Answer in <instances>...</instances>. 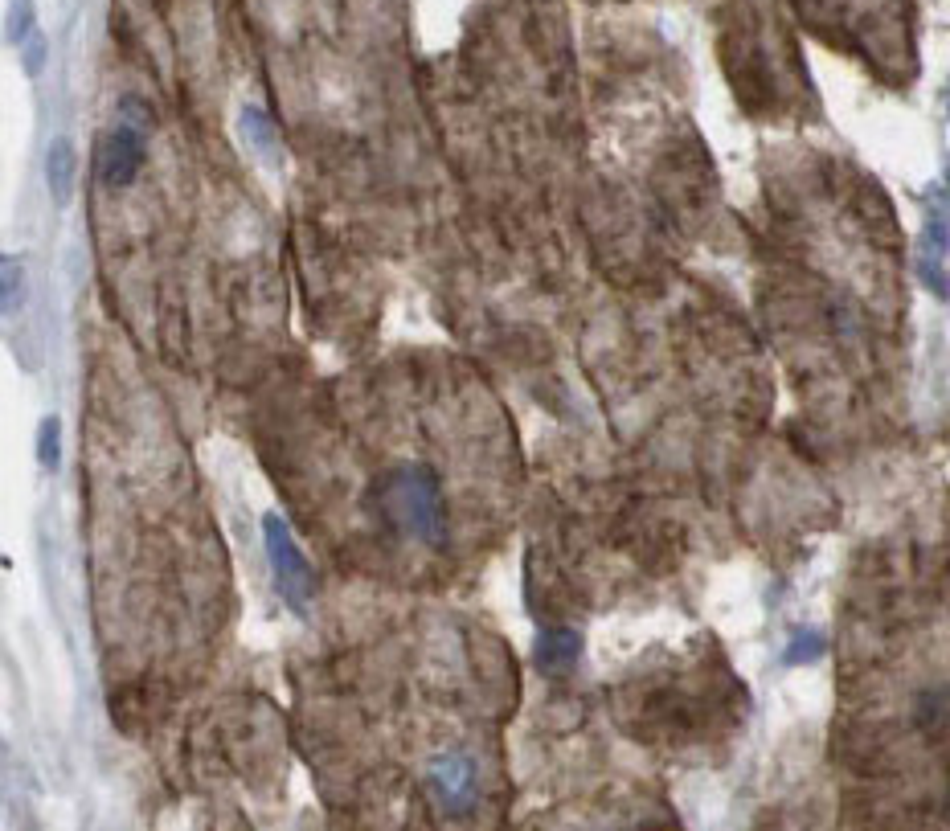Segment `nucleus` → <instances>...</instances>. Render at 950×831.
I'll list each match as a JSON object with an SVG mask.
<instances>
[{
  "label": "nucleus",
  "mask_w": 950,
  "mask_h": 831,
  "mask_svg": "<svg viewBox=\"0 0 950 831\" xmlns=\"http://www.w3.org/2000/svg\"><path fill=\"white\" fill-rule=\"evenodd\" d=\"M381 508L398 529L422 545H439L447 524H443V492H439V475L422 467V463H406L394 467L381 479Z\"/></svg>",
  "instance_id": "nucleus-1"
},
{
  "label": "nucleus",
  "mask_w": 950,
  "mask_h": 831,
  "mask_svg": "<svg viewBox=\"0 0 950 831\" xmlns=\"http://www.w3.org/2000/svg\"><path fill=\"white\" fill-rule=\"evenodd\" d=\"M263 545H267V557H271V570H275V586L283 594V602L295 610V615H304L308 610V598H312V565L308 557L299 553L287 520L279 512H267L263 516Z\"/></svg>",
  "instance_id": "nucleus-2"
},
{
  "label": "nucleus",
  "mask_w": 950,
  "mask_h": 831,
  "mask_svg": "<svg viewBox=\"0 0 950 831\" xmlns=\"http://www.w3.org/2000/svg\"><path fill=\"white\" fill-rule=\"evenodd\" d=\"M426 786L447 815H467L475 807V762L463 754H443L430 762Z\"/></svg>",
  "instance_id": "nucleus-3"
},
{
  "label": "nucleus",
  "mask_w": 950,
  "mask_h": 831,
  "mask_svg": "<svg viewBox=\"0 0 950 831\" xmlns=\"http://www.w3.org/2000/svg\"><path fill=\"white\" fill-rule=\"evenodd\" d=\"M140 168H144V131L119 119V127L99 148V172H103L107 185L123 189V185H132L140 177Z\"/></svg>",
  "instance_id": "nucleus-4"
},
{
  "label": "nucleus",
  "mask_w": 950,
  "mask_h": 831,
  "mask_svg": "<svg viewBox=\"0 0 950 831\" xmlns=\"http://www.w3.org/2000/svg\"><path fill=\"white\" fill-rule=\"evenodd\" d=\"M578 651H582V635H578V631L553 627V631H545V635L537 639V664H541L545 672H566V668H574Z\"/></svg>",
  "instance_id": "nucleus-5"
},
{
  "label": "nucleus",
  "mask_w": 950,
  "mask_h": 831,
  "mask_svg": "<svg viewBox=\"0 0 950 831\" xmlns=\"http://www.w3.org/2000/svg\"><path fill=\"white\" fill-rule=\"evenodd\" d=\"M46 181H50V193L58 205L70 201V189H74V148L70 140H54L50 152H46Z\"/></svg>",
  "instance_id": "nucleus-6"
},
{
  "label": "nucleus",
  "mask_w": 950,
  "mask_h": 831,
  "mask_svg": "<svg viewBox=\"0 0 950 831\" xmlns=\"http://www.w3.org/2000/svg\"><path fill=\"white\" fill-rule=\"evenodd\" d=\"M238 127H242L246 144H250L258 156L279 160V136H275V127H271V119H267L263 111H258V107H242V115H238Z\"/></svg>",
  "instance_id": "nucleus-7"
},
{
  "label": "nucleus",
  "mask_w": 950,
  "mask_h": 831,
  "mask_svg": "<svg viewBox=\"0 0 950 831\" xmlns=\"http://www.w3.org/2000/svg\"><path fill=\"white\" fill-rule=\"evenodd\" d=\"M918 275H922V283L930 287V295L950 299V271H946V262H942L938 250L922 246V254H918Z\"/></svg>",
  "instance_id": "nucleus-8"
},
{
  "label": "nucleus",
  "mask_w": 950,
  "mask_h": 831,
  "mask_svg": "<svg viewBox=\"0 0 950 831\" xmlns=\"http://www.w3.org/2000/svg\"><path fill=\"white\" fill-rule=\"evenodd\" d=\"M824 651H828V639L819 635V631H795L791 643H787V651H783V664H811V660H819Z\"/></svg>",
  "instance_id": "nucleus-9"
},
{
  "label": "nucleus",
  "mask_w": 950,
  "mask_h": 831,
  "mask_svg": "<svg viewBox=\"0 0 950 831\" xmlns=\"http://www.w3.org/2000/svg\"><path fill=\"white\" fill-rule=\"evenodd\" d=\"M37 459L46 471H58L62 463V422L58 418H46L41 422V434H37Z\"/></svg>",
  "instance_id": "nucleus-10"
},
{
  "label": "nucleus",
  "mask_w": 950,
  "mask_h": 831,
  "mask_svg": "<svg viewBox=\"0 0 950 831\" xmlns=\"http://www.w3.org/2000/svg\"><path fill=\"white\" fill-rule=\"evenodd\" d=\"M0 271H5V279H0V308H5V316H13L21 308V262L13 254H5Z\"/></svg>",
  "instance_id": "nucleus-11"
},
{
  "label": "nucleus",
  "mask_w": 950,
  "mask_h": 831,
  "mask_svg": "<svg viewBox=\"0 0 950 831\" xmlns=\"http://www.w3.org/2000/svg\"><path fill=\"white\" fill-rule=\"evenodd\" d=\"M9 46L13 50H21L25 41L33 37V0H13L9 5Z\"/></svg>",
  "instance_id": "nucleus-12"
},
{
  "label": "nucleus",
  "mask_w": 950,
  "mask_h": 831,
  "mask_svg": "<svg viewBox=\"0 0 950 831\" xmlns=\"http://www.w3.org/2000/svg\"><path fill=\"white\" fill-rule=\"evenodd\" d=\"M946 209H950V197H946ZM946 209L926 213V246L938 254H950V213Z\"/></svg>",
  "instance_id": "nucleus-13"
},
{
  "label": "nucleus",
  "mask_w": 950,
  "mask_h": 831,
  "mask_svg": "<svg viewBox=\"0 0 950 831\" xmlns=\"http://www.w3.org/2000/svg\"><path fill=\"white\" fill-rule=\"evenodd\" d=\"M21 50H25V74H41V66H46V50H50V46H46V37L33 33Z\"/></svg>",
  "instance_id": "nucleus-14"
},
{
  "label": "nucleus",
  "mask_w": 950,
  "mask_h": 831,
  "mask_svg": "<svg viewBox=\"0 0 950 831\" xmlns=\"http://www.w3.org/2000/svg\"><path fill=\"white\" fill-rule=\"evenodd\" d=\"M942 103H946V115H950V82L942 86Z\"/></svg>",
  "instance_id": "nucleus-15"
},
{
  "label": "nucleus",
  "mask_w": 950,
  "mask_h": 831,
  "mask_svg": "<svg viewBox=\"0 0 950 831\" xmlns=\"http://www.w3.org/2000/svg\"><path fill=\"white\" fill-rule=\"evenodd\" d=\"M942 185H946V197H950V160H946V177H942Z\"/></svg>",
  "instance_id": "nucleus-16"
}]
</instances>
